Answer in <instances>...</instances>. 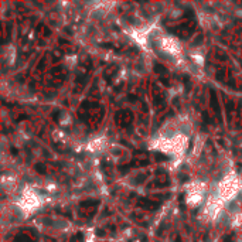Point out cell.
Wrapping results in <instances>:
<instances>
[{
  "mask_svg": "<svg viewBox=\"0 0 242 242\" xmlns=\"http://www.w3.org/2000/svg\"><path fill=\"white\" fill-rule=\"evenodd\" d=\"M38 205H40V198H38V196L36 193L30 191V193L24 194V197H23V208L26 211H33Z\"/></svg>",
  "mask_w": 242,
  "mask_h": 242,
  "instance_id": "2",
  "label": "cell"
},
{
  "mask_svg": "<svg viewBox=\"0 0 242 242\" xmlns=\"http://www.w3.org/2000/svg\"><path fill=\"white\" fill-rule=\"evenodd\" d=\"M160 47L167 52V54H171V55H176V54L180 52L178 42L174 40V38H170V37H164L160 42Z\"/></svg>",
  "mask_w": 242,
  "mask_h": 242,
  "instance_id": "3",
  "label": "cell"
},
{
  "mask_svg": "<svg viewBox=\"0 0 242 242\" xmlns=\"http://www.w3.org/2000/svg\"><path fill=\"white\" fill-rule=\"evenodd\" d=\"M238 190H239V180L232 176L225 177L219 184V196L222 200L234 198L238 194Z\"/></svg>",
  "mask_w": 242,
  "mask_h": 242,
  "instance_id": "1",
  "label": "cell"
}]
</instances>
